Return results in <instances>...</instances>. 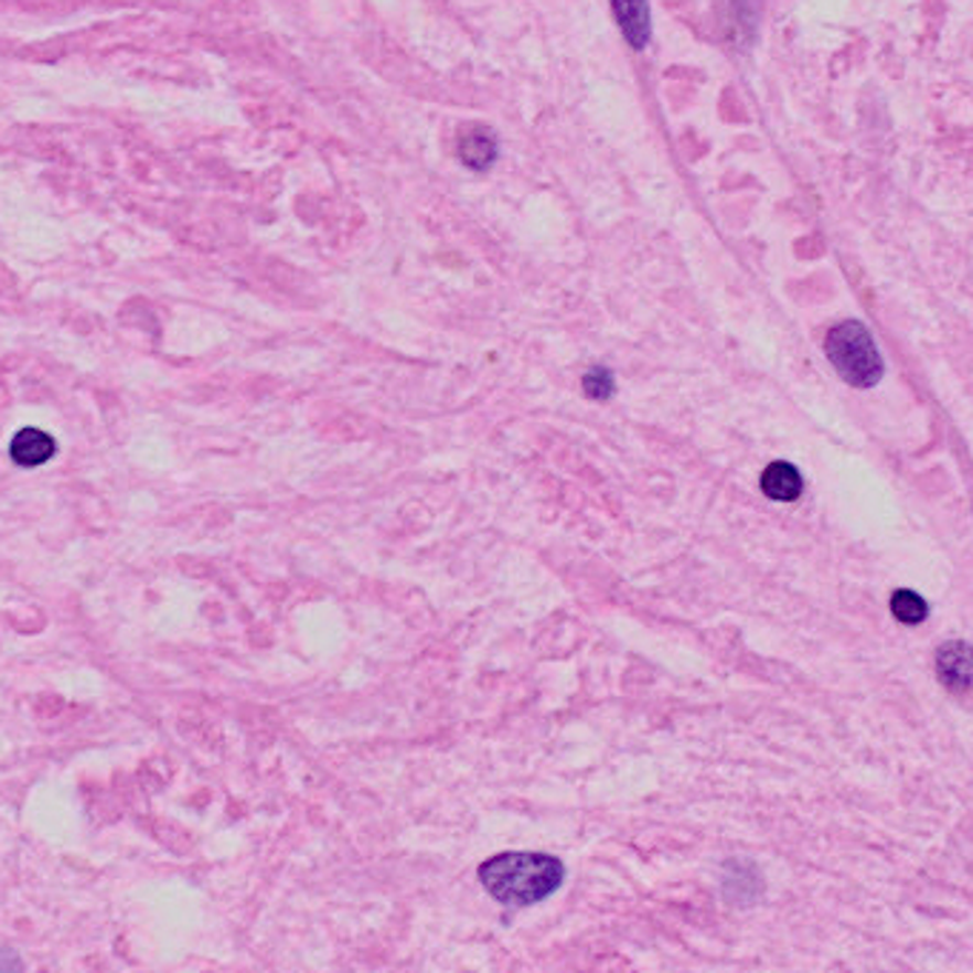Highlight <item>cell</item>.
Returning <instances> with one entry per match:
<instances>
[{"mask_svg":"<svg viewBox=\"0 0 973 973\" xmlns=\"http://www.w3.org/2000/svg\"><path fill=\"white\" fill-rule=\"evenodd\" d=\"M477 877L498 902L509 908H528L552 897L566 879V868L552 854L511 851L485 859Z\"/></svg>","mask_w":973,"mask_h":973,"instance_id":"1","label":"cell"},{"mask_svg":"<svg viewBox=\"0 0 973 973\" xmlns=\"http://www.w3.org/2000/svg\"><path fill=\"white\" fill-rule=\"evenodd\" d=\"M825 354H828L831 366L840 372L845 383L856 388H870L883 381V357L877 352V343L870 332L856 320L834 325L825 338Z\"/></svg>","mask_w":973,"mask_h":973,"instance_id":"2","label":"cell"},{"mask_svg":"<svg viewBox=\"0 0 973 973\" xmlns=\"http://www.w3.org/2000/svg\"><path fill=\"white\" fill-rule=\"evenodd\" d=\"M937 674L945 688L965 697L967 688H971V649H967V642L953 640L937 651Z\"/></svg>","mask_w":973,"mask_h":973,"instance_id":"3","label":"cell"},{"mask_svg":"<svg viewBox=\"0 0 973 973\" xmlns=\"http://www.w3.org/2000/svg\"><path fill=\"white\" fill-rule=\"evenodd\" d=\"M57 451V442L55 437L46 435L43 428H21V431H14L12 442H9V455H12L14 466H21V469H38V466L49 463Z\"/></svg>","mask_w":973,"mask_h":973,"instance_id":"4","label":"cell"},{"mask_svg":"<svg viewBox=\"0 0 973 973\" xmlns=\"http://www.w3.org/2000/svg\"><path fill=\"white\" fill-rule=\"evenodd\" d=\"M760 485L768 498L777 500V503H791V500L800 498L802 485L805 483H802V474L794 469V466L777 460V463H771L766 471H762Z\"/></svg>","mask_w":973,"mask_h":973,"instance_id":"5","label":"cell"},{"mask_svg":"<svg viewBox=\"0 0 973 973\" xmlns=\"http://www.w3.org/2000/svg\"><path fill=\"white\" fill-rule=\"evenodd\" d=\"M614 12L631 46H645L651 35L649 0H614Z\"/></svg>","mask_w":973,"mask_h":973,"instance_id":"6","label":"cell"},{"mask_svg":"<svg viewBox=\"0 0 973 973\" xmlns=\"http://www.w3.org/2000/svg\"><path fill=\"white\" fill-rule=\"evenodd\" d=\"M460 158H463L466 167L471 169H489L494 160H498V140L483 126H474V129L460 140Z\"/></svg>","mask_w":973,"mask_h":973,"instance_id":"7","label":"cell"},{"mask_svg":"<svg viewBox=\"0 0 973 973\" xmlns=\"http://www.w3.org/2000/svg\"><path fill=\"white\" fill-rule=\"evenodd\" d=\"M890 611L905 626H919L928 617V602L917 591H911V588H899L890 597Z\"/></svg>","mask_w":973,"mask_h":973,"instance_id":"8","label":"cell"},{"mask_svg":"<svg viewBox=\"0 0 973 973\" xmlns=\"http://www.w3.org/2000/svg\"><path fill=\"white\" fill-rule=\"evenodd\" d=\"M582 388L591 400H608V397H614V374L608 372V368L597 366L582 377Z\"/></svg>","mask_w":973,"mask_h":973,"instance_id":"9","label":"cell"}]
</instances>
